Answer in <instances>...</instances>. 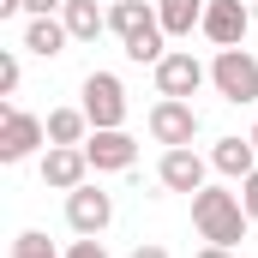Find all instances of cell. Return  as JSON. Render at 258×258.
Masks as SVG:
<instances>
[{
    "instance_id": "9c48e42d",
    "label": "cell",
    "mask_w": 258,
    "mask_h": 258,
    "mask_svg": "<svg viewBox=\"0 0 258 258\" xmlns=\"http://www.w3.org/2000/svg\"><path fill=\"white\" fill-rule=\"evenodd\" d=\"M84 180H90V156H84V144H48V150H42V186L72 192V186H84Z\"/></svg>"
},
{
    "instance_id": "52a82bcc",
    "label": "cell",
    "mask_w": 258,
    "mask_h": 258,
    "mask_svg": "<svg viewBox=\"0 0 258 258\" xmlns=\"http://www.w3.org/2000/svg\"><path fill=\"white\" fill-rule=\"evenodd\" d=\"M108 222H114V198L102 192V186L84 180V186L66 192V228H72V234H102Z\"/></svg>"
},
{
    "instance_id": "ffe728a7",
    "label": "cell",
    "mask_w": 258,
    "mask_h": 258,
    "mask_svg": "<svg viewBox=\"0 0 258 258\" xmlns=\"http://www.w3.org/2000/svg\"><path fill=\"white\" fill-rule=\"evenodd\" d=\"M66 258H108V252H102V240H96V234H78V240L66 246Z\"/></svg>"
},
{
    "instance_id": "ac0fdd59",
    "label": "cell",
    "mask_w": 258,
    "mask_h": 258,
    "mask_svg": "<svg viewBox=\"0 0 258 258\" xmlns=\"http://www.w3.org/2000/svg\"><path fill=\"white\" fill-rule=\"evenodd\" d=\"M12 258H66V252H54V240H48L42 228H24V234L12 240Z\"/></svg>"
},
{
    "instance_id": "d4e9b609",
    "label": "cell",
    "mask_w": 258,
    "mask_h": 258,
    "mask_svg": "<svg viewBox=\"0 0 258 258\" xmlns=\"http://www.w3.org/2000/svg\"><path fill=\"white\" fill-rule=\"evenodd\" d=\"M252 144H258V126H252Z\"/></svg>"
},
{
    "instance_id": "7402d4cb",
    "label": "cell",
    "mask_w": 258,
    "mask_h": 258,
    "mask_svg": "<svg viewBox=\"0 0 258 258\" xmlns=\"http://www.w3.org/2000/svg\"><path fill=\"white\" fill-rule=\"evenodd\" d=\"M60 6H66V0H24V12H30V18H54Z\"/></svg>"
},
{
    "instance_id": "603a6c76",
    "label": "cell",
    "mask_w": 258,
    "mask_h": 258,
    "mask_svg": "<svg viewBox=\"0 0 258 258\" xmlns=\"http://www.w3.org/2000/svg\"><path fill=\"white\" fill-rule=\"evenodd\" d=\"M132 258H168V246H156V240H138V246H132Z\"/></svg>"
},
{
    "instance_id": "8992f818",
    "label": "cell",
    "mask_w": 258,
    "mask_h": 258,
    "mask_svg": "<svg viewBox=\"0 0 258 258\" xmlns=\"http://www.w3.org/2000/svg\"><path fill=\"white\" fill-rule=\"evenodd\" d=\"M144 126H150L156 144L180 150V144H192V138H198V108H192V102H180V96H162V102L150 108V120H144Z\"/></svg>"
},
{
    "instance_id": "9a60e30c",
    "label": "cell",
    "mask_w": 258,
    "mask_h": 258,
    "mask_svg": "<svg viewBox=\"0 0 258 258\" xmlns=\"http://www.w3.org/2000/svg\"><path fill=\"white\" fill-rule=\"evenodd\" d=\"M60 18H66V30H72V42H96V36L108 30V12H102L96 0H66Z\"/></svg>"
},
{
    "instance_id": "277c9868",
    "label": "cell",
    "mask_w": 258,
    "mask_h": 258,
    "mask_svg": "<svg viewBox=\"0 0 258 258\" xmlns=\"http://www.w3.org/2000/svg\"><path fill=\"white\" fill-rule=\"evenodd\" d=\"M210 84V66L186 54V48H168L162 60H156V96H180V102H192L198 90Z\"/></svg>"
},
{
    "instance_id": "3957f363",
    "label": "cell",
    "mask_w": 258,
    "mask_h": 258,
    "mask_svg": "<svg viewBox=\"0 0 258 258\" xmlns=\"http://www.w3.org/2000/svg\"><path fill=\"white\" fill-rule=\"evenodd\" d=\"M78 108L90 114V126L96 132H108V126H126V84L114 78V72H90L84 84H78Z\"/></svg>"
},
{
    "instance_id": "8fae6325",
    "label": "cell",
    "mask_w": 258,
    "mask_h": 258,
    "mask_svg": "<svg viewBox=\"0 0 258 258\" xmlns=\"http://www.w3.org/2000/svg\"><path fill=\"white\" fill-rule=\"evenodd\" d=\"M246 30H252V12H246L240 0H210V6H204V36H210L216 48H240Z\"/></svg>"
},
{
    "instance_id": "7c38bea8",
    "label": "cell",
    "mask_w": 258,
    "mask_h": 258,
    "mask_svg": "<svg viewBox=\"0 0 258 258\" xmlns=\"http://www.w3.org/2000/svg\"><path fill=\"white\" fill-rule=\"evenodd\" d=\"M108 30H114L120 48H126L144 30H162V18H156V6H144V0H114V6H108Z\"/></svg>"
},
{
    "instance_id": "7a4b0ae2",
    "label": "cell",
    "mask_w": 258,
    "mask_h": 258,
    "mask_svg": "<svg viewBox=\"0 0 258 258\" xmlns=\"http://www.w3.org/2000/svg\"><path fill=\"white\" fill-rule=\"evenodd\" d=\"M210 84H216L222 102L246 108V102H258V60L246 54V48H216V60H210Z\"/></svg>"
},
{
    "instance_id": "d6986e66",
    "label": "cell",
    "mask_w": 258,
    "mask_h": 258,
    "mask_svg": "<svg viewBox=\"0 0 258 258\" xmlns=\"http://www.w3.org/2000/svg\"><path fill=\"white\" fill-rule=\"evenodd\" d=\"M12 90H18V54L6 48L0 54V96H12Z\"/></svg>"
},
{
    "instance_id": "2e32d148",
    "label": "cell",
    "mask_w": 258,
    "mask_h": 258,
    "mask_svg": "<svg viewBox=\"0 0 258 258\" xmlns=\"http://www.w3.org/2000/svg\"><path fill=\"white\" fill-rule=\"evenodd\" d=\"M204 6L210 0H156V18L168 36H192V30H204Z\"/></svg>"
},
{
    "instance_id": "5bb4252c",
    "label": "cell",
    "mask_w": 258,
    "mask_h": 258,
    "mask_svg": "<svg viewBox=\"0 0 258 258\" xmlns=\"http://www.w3.org/2000/svg\"><path fill=\"white\" fill-rule=\"evenodd\" d=\"M66 42H72L66 18H30V24H24V48H30V54H42V60L66 54Z\"/></svg>"
},
{
    "instance_id": "44dd1931",
    "label": "cell",
    "mask_w": 258,
    "mask_h": 258,
    "mask_svg": "<svg viewBox=\"0 0 258 258\" xmlns=\"http://www.w3.org/2000/svg\"><path fill=\"white\" fill-rule=\"evenodd\" d=\"M240 204H246V216L258 222V168L246 174V180H240Z\"/></svg>"
},
{
    "instance_id": "ba28073f",
    "label": "cell",
    "mask_w": 258,
    "mask_h": 258,
    "mask_svg": "<svg viewBox=\"0 0 258 258\" xmlns=\"http://www.w3.org/2000/svg\"><path fill=\"white\" fill-rule=\"evenodd\" d=\"M84 156H90V168H96V174H126L132 162H138V138H132L126 126L90 132V138H84Z\"/></svg>"
},
{
    "instance_id": "cb8c5ba5",
    "label": "cell",
    "mask_w": 258,
    "mask_h": 258,
    "mask_svg": "<svg viewBox=\"0 0 258 258\" xmlns=\"http://www.w3.org/2000/svg\"><path fill=\"white\" fill-rule=\"evenodd\" d=\"M192 258H234V246H210V240H204V246H198Z\"/></svg>"
},
{
    "instance_id": "6da1fadb",
    "label": "cell",
    "mask_w": 258,
    "mask_h": 258,
    "mask_svg": "<svg viewBox=\"0 0 258 258\" xmlns=\"http://www.w3.org/2000/svg\"><path fill=\"white\" fill-rule=\"evenodd\" d=\"M192 228L210 240V246H240V240H246V228H252V216H246L240 192L204 186V192H192Z\"/></svg>"
},
{
    "instance_id": "5b68a950",
    "label": "cell",
    "mask_w": 258,
    "mask_h": 258,
    "mask_svg": "<svg viewBox=\"0 0 258 258\" xmlns=\"http://www.w3.org/2000/svg\"><path fill=\"white\" fill-rule=\"evenodd\" d=\"M48 144V126L36 120V114H24V108H0V162L12 168V162H24V156H36Z\"/></svg>"
},
{
    "instance_id": "30bf717a",
    "label": "cell",
    "mask_w": 258,
    "mask_h": 258,
    "mask_svg": "<svg viewBox=\"0 0 258 258\" xmlns=\"http://www.w3.org/2000/svg\"><path fill=\"white\" fill-rule=\"evenodd\" d=\"M204 174H210V162L198 156L192 144H180V150H162V162H156V180L168 186V192H204Z\"/></svg>"
},
{
    "instance_id": "e0dca14e",
    "label": "cell",
    "mask_w": 258,
    "mask_h": 258,
    "mask_svg": "<svg viewBox=\"0 0 258 258\" xmlns=\"http://www.w3.org/2000/svg\"><path fill=\"white\" fill-rule=\"evenodd\" d=\"M42 126H48V144H84V138L96 132L84 108H48V120H42Z\"/></svg>"
},
{
    "instance_id": "4fadbf2b",
    "label": "cell",
    "mask_w": 258,
    "mask_h": 258,
    "mask_svg": "<svg viewBox=\"0 0 258 258\" xmlns=\"http://www.w3.org/2000/svg\"><path fill=\"white\" fill-rule=\"evenodd\" d=\"M210 168L228 174V180H246L258 168V144L252 138H216V144H210Z\"/></svg>"
}]
</instances>
